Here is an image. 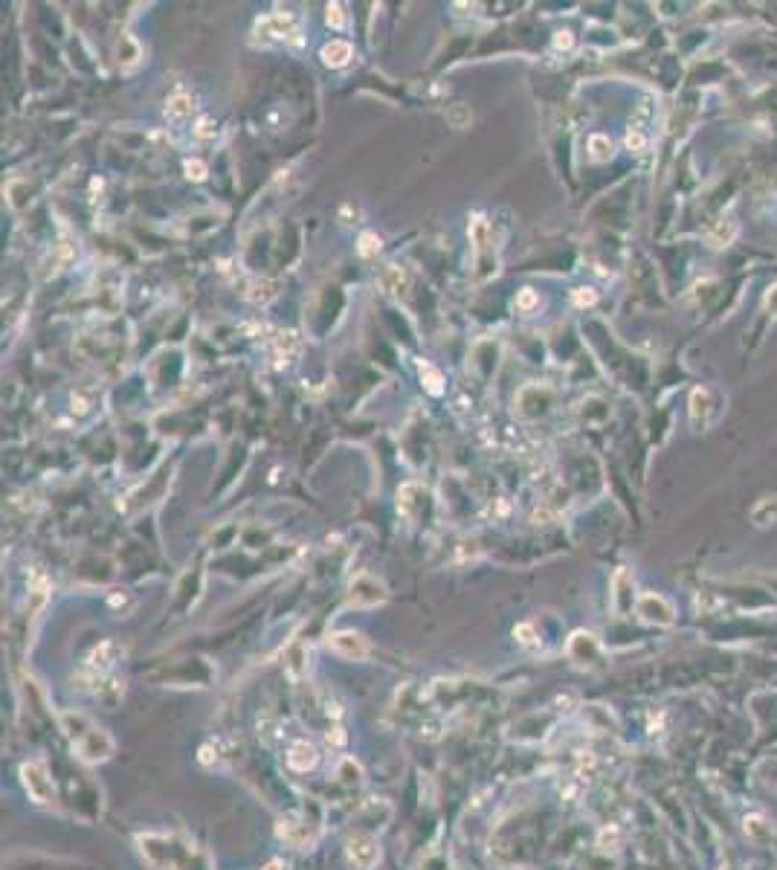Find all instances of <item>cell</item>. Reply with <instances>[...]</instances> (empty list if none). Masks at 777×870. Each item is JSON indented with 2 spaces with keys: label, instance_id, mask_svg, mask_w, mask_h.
I'll return each instance as SVG.
<instances>
[{
  "label": "cell",
  "instance_id": "21",
  "mask_svg": "<svg viewBox=\"0 0 777 870\" xmlns=\"http://www.w3.org/2000/svg\"><path fill=\"white\" fill-rule=\"evenodd\" d=\"M377 250H380V238L374 235V232H362L360 235V256H377Z\"/></svg>",
  "mask_w": 777,
  "mask_h": 870
},
{
  "label": "cell",
  "instance_id": "12",
  "mask_svg": "<svg viewBox=\"0 0 777 870\" xmlns=\"http://www.w3.org/2000/svg\"><path fill=\"white\" fill-rule=\"evenodd\" d=\"M708 398H711L708 389H693V395H690V421H693V427H696V424H699L702 429L708 427V418H705V412H708Z\"/></svg>",
  "mask_w": 777,
  "mask_h": 870
},
{
  "label": "cell",
  "instance_id": "14",
  "mask_svg": "<svg viewBox=\"0 0 777 870\" xmlns=\"http://www.w3.org/2000/svg\"><path fill=\"white\" fill-rule=\"evenodd\" d=\"M589 151H592V160H598V163L609 160V157H612V139L603 137V134H595V137L589 139Z\"/></svg>",
  "mask_w": 777,
  "mask_h": 870
},
{
  "label": "cell",
  "instance_id": "10",
  "mask_svg": "<svg viewBox=\"0 0 777 870\" xmlns=\"http://www.w3.org/2000/svg\"><path fill=\"white\" fill-rule=\"evenodd\" d=\"M351 56H354V50H351L348 41H328L322 46V61L328 67H346L351 61Z\"/></svg>",
  "mask_w": 777,
  "mask_h": 870
},
{
  "label": "cell",
  "instance_id": "27",
  "mask_svg": "<svg viewBox=\"0 0 777 870\" xmlns=\"http://www.w3.org/2000/svg\"><path fill=\"white\" fill-rule=\"evenodd\" d=\"M571 44H574L571 32H557V38H554V46H557V50H569Z\"/></svg>",
  "mask_w": 777,
  "mask_h": 870
},
{
  "label": "cell",
  "instance_id": "6",
  "mask_svg": "<svg viewBox=\"0 0 777 870\" xmlns=\"http://www.w3.org/2000/svg\"><path fill=\"white\" fill-rule=\"evenodd\" d=\"M255 32H264L267 38H290L299 44V27H296V18L290 12H276V15H267L255 23Z\"/></svg>",
  "mask_w": 777,
  "mask_h": 870
},
{
  "label": "cell",
  "instance_id": "17",
  "mask_svg": "<svg viewBox=\"0 0 777 870\" xmlns=\"http://www.w3.org/2000/svg\"><path fill=\"white\" fill-rule=\"evenodd\" d=\"M514 636H517V641L522 644V647H528V650H533L540 644V636H537V630H533V624H519L517 630H514Z\"/></svg>",
  "mask_w": 777,
  "mask_h": 870
},
{
  "label": "cell",
  "instance_id": "5",
  "mask_svg": "<svg viewBox=\"0 0 777 870\" xmlns=\"http://www.w3.org/2000/svg\"><path fill=\"white\" fill-rule=\"evenodd\" d=\"M346 856H348V864L354 870H374L380 864V844H377L374 836L360 833V836H354L348 841Z\"/></svg>",
  "mask_w": 777,
  "mask_h": 870
},
{
  "label": "cell",
  "instance_id": "20",
  "mask_svg": "<svg viewBox=\"0 0 777 870\" xmlns=\"http://www.w3.org/2000/svg\"><path fill=\"white\" fill-rule=\"evenodd\" d=\"M540 305V296H537V290H531V287H525V290H519L517 294V308L522 310V313H528V310H533Z\"/></svg>",
  "mask_w": 777,
  "mask_h": 870
},
{
  "label": "cell",
  "instance_id": "26",
  "mask_svg": "<svg viewBox=\"0 0 777 870\" xmlns=\"http://www.w3.org/2000/svg\"><path fill=\"white\" fill-rule=\"evenodd\" d=\"M194 134H198L201 139H209V137L215 134V128H212V119H201L198 128H194Z\"/></svg>",
  "mask_w": 777,
  "mask_h": 870
},
{
  "label": "cell",
  "instance_id": "11",
  "mask_svg": "<svg viewBox=\"0 0 777 870\" xmlns=\"http://www.w3.org/2000/svg\"><path fill=\"white\" fill-rule=\"evenodd\" d=\"M191 111H194V99L189 93H175V96H168V102H165V116L168 119H175V122H183L186 116H191Z\"/></svg>",
  "mask_w": 777,
  "mask_h": 870
},
{
  "label": "cell",
  "instance_id": "9",
  "mask_svg": "<svg viewBox=\"0 0 777 870\" xmlns=\"http://www.w3.org/2000/svg\"><path fill=\"white\" fill-rule=\"evenodd\" d=\"M751 522H754L757 528H769V525L777 522V493L754 502V508H751Z\"/></svg>",
  "mask_w": 777,
  "mask_h": 870
},
{
  "label": "cell",
  "instance_id": "15",
  "mask_svg": "<svg viewBox=\"0 0 777 870\" xmlns=\"http://www.w3.org/2000/svg\"><path fill=\"white\" fill-rule=\"evenodd\" d=\"M296 348H299V340H296V334H279V340H276L279 362H290V357L296 354Z\"/></svg>",
  "mask_w": 777,
  "mask_h": 870
},
{
  "label": "cell",
  "instance_id": "7",
  "mask_svg": "<svg viewBox=\"0 0 777 870\" xmlns=\"http://www.w3.org/2000/svg\"><path fill=\"white\" fill-rule=\"evenodd\" d=\"M636 610L650 624H670L673 621V607L664 598H659V595H641Z\"/></svg>",
  "mask_w": 777,
  "mask_h": 870
},
{
  "label": "cell",
  "instance_id": "2",
  "mask_svg": "<svg viewBox=\"0 0 777 870\" xmlns=\"http://www.w3.org/2000/svg\"><path fill=\"white\" fill-rule=\"evenodd\" d=\"M76 755L84 763H102L113 755V740L105 729H96V725H87V729L79 734L76 740Z\"/></svg>",
  "mask_w": 777,
  "mask_h": 870
},
{
  "label": "cell",
  "instance_id": "25",
  "mask_svg": "<svg viewBox=\"0 0 777 870\" xmlns=\"http://www.w3.org/2000/svg\"><path fill=\"white\" fill-rule=\"evenodd\" d=\"M186 175L194 177V180H203L206 177V165L201 160H186Z\"/></svg>",
  "mask_w": 777,
  "mask_h": 870
},
{
  "label": "cell",
  "instance_id": "1",
  "mask_svg": "<svg viewBox=\"0 0 777 870\" xmlns=\"http://www.w3.org/2000/svg\"><path fill=\"white\" fill-rule=\"evenodd\" d=\"M20 781H23V789L32 798L35 804H53L56 798V783L50 778V771H46V763L44 760H30L20 766Z\"/></svg>",
  "mask_w": 777,
  "mask_h": 870
},
{
  "label": "cell",
  "instance_id": "8",
  "mask_svg": "<svg viewBox=\"0 0 777 870\" xmlns=\"http://www.w3.org/2000/svg\"><path fill=\"white\" fill-rule=\"evenodd\" d=\"M317 760H320V755H317V745L308 743V740L293 743V745H290V752H287V766H290V769H296V771H308V769H313V766H317Z\"/></svg>",
  "mask_w": 777,
  "mask_h": 870
},
{
  "label": "cell",
  "instance_id": "3",
  "mask_svg": "<svg viewBox=\"0 0 777 870\" xmlns=\"http://www.w3.org/2000/svg\"><path fill=\"white\" fill-rule=\"evenodd\" d=\"M328 650L334 652V656H339V659H348V662H362V659H369L372 656V644H369V638H362L360 633H354V630H343V633H334V636H328Z\"/></svg>",
  "mask_w": 777,
  "mask_h": 870
},
{
  "label": "cell",
  "instance_id": "16",
  "mask_svg": "<svg viewBox=\"0 0 777 870\" xmlns=\"http://www.w3.org/2000/svg\"><path fill=\"white\" fill-rule=\"evenodd\" d=\"M488 229H491V227H488V221H484L481 215H476L473 221H470V241H473L476 250H481L484 244H488Z\"/></svg>",
  "mask_w": 777,
  "mask_h": 870
},
{
  "label": "cell",
  "instance_id": "19",
  "mask_svg": "<svg viewBox=\"0 0 777 870\" xmlns=\"http://www.w3.org/2000/svg\"><path fill=\"white\" fill-rule=\"evenodd\" d=\"M380 284L388 290V294H398V290L403 287V273L398 270V267H388L386 273H383V279H380Z\"/></svg>",
  "mask_w": 777,
  "mask_h": 870
},
{
  "label": "cell",
  "instance_id": "22",
  "mask_svg": "<svg viewBox=\"0 0 777 870\" xmlns=\"http://www.w3.org/2000/svg\"><path fill=\"white\" fill-rule=\"evenodd\" d=\"M325 18H328V23H331L334 30H343V27H346V15H343V6H339V4H328V15H325Z\"/></svg>",
  "mask_w": 777,
  "mask_h": 870
},
{
  "label": "cell",
  "instance_id": "18",
  "mask_svg": "<svg viewBox=\"0 0 777 870\" xmlns=\"http://www.w3.org/2000/svg\"><path fill=\"white\" fill-rule=\"evenodd\" d=\"M421 374H424L427 389H429L432 395H441V389H444V386H441V383H444V380H441V372H438V369H432V366H427V362H424V366H421Z\"/></svg>",
  "mask_w": 777,
  "mask_h": 870
},
{
  "label": "cell",
  "instance_id": "23",
  "mask_svg": "<svg viewBox=\"0 0 777 870\" xmlns=\"http://www.w3.org/2000/svg\"><path fill=\"white\" fill-rule=\"evenodd\" d=\"M626 149L629 151H644L647 149V137L641 131H629L626 134Z\"/></svg>",
  "mask_w": 777,
  "mask_h": 870
},
{
  "label": "cell",
  "instance_id": "28",
  "mask_svg": "<svg viewBox=\"0 0 777 870\" xmlns=\"http://www.w3.org/2000/svg\"><path fill=\"white\" fill-rule=\"evenodd\" d=\"M279 867H282V862H270V864H267L264 870H279Z\"/></svg>",
  "mask_w": 777,
  "mask_h": 870
},
{
  "label": "cell",
  "instance_id": "4",
  "mask_svg": "<svg viewBox=\"0 0 777 870\" xmlns=\"http://www.w3.org/2000/svg\"><path fill=\"white\" fill-rule=\"evenodd\" d=\"M388 598L386 592V584L374 574H357L351 580V589H348V603L351 607H377Z\"/></svg>",
  "mask_w": 777,
  "mask_h": 870
},
{
  "label": "cell",
  "instance_id": "24",
  "mask_svg": "<svg viewBox=\"0 0 777 870\" xmlns=\"http://www.w3.org/2000/svg\"><path fill=\"white\" fill-rule=\"evenodd\" d=\"M598 302V294L592 287H580V290H574V305H595Z\"/></svg>",
  "mask_w": 777,
  "mask_h": 870
},
{
  "label": "cell",
  "instance_id": "13",
  "mask_svg": "<svg viewBox=\"0 0 777 870\" xmlns=\"http://www.w3.org/2000/svg\"><path fill=\"white\" fill-rule=\"evenodd\" d=\"M447 122H450V128H470V122H473V113H470V108L467 105H450L447 108Z\"/></svg>",
  "mask_w": 777,
  "mask_h": 870
}]
</instances>
